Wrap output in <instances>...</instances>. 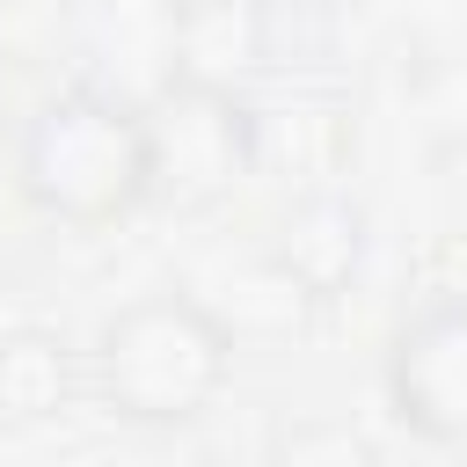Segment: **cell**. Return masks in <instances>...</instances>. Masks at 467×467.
Listing matches in <instances>:
<instances>
[{
    "label": "cell",
    "mask_w": 467,
    "mask_h": 467,
    "mask_svg": "<svg viewBox=\"0 0 467 467\" xmlns=\"http://www.w3.org/2000/svg\"><path fill=\"white\" fill-rule=\"evenodd\" d=\"M234 350H241V336L212 299L146 292V299H131L102 321V336L88 350V379H95V401L117 423L182 431L226 394Z\"/></svg>",
    "instance_id": "6da1fadb"
},
{
    "label": "cell",
    "mask_w": 467,
    "mask_h": 467,
    "mask_svg": "<svg viewBox=\"0 0 467 467\" xmlns=\"http://www.w3.org/2000/svg\"><path fill=\"white\" fill-rule=\"evenodd\" d=\"M15 182L22 197L80 234H102L146 204V109L80 80L58 88L15 146Z\"/></svg>",
    "instance_id": "7a4b0ae2"
},
{
    "label": "cell",
    "mask_w": 467,
    "mask_h": 467,
    "mask_svg": "<svg viewBox=\"0 0 467 467\" xmlns=\"http://www.w3.org/2000/svg\"><path fill=\"white\" fill-rule=\"evenodd\" d=\"M146 109V204H168L182 219H204L234 204V190L263 168V117L255 95L168 80Z\"/></svg>",
    "instance_id": "3957f363"
},
{
    "label": "cell",
    "mask_w": 467,
    "mask_h": 467,
    "mask_svg": "<svg viewBox=\"0 0 467 467\" xmlns=\"http://www.w3.org/2000/svg\"><path fill=\"white\" fill-rule=\"evenodd\" d=\"M387 409L409 438L460 452L467 445V292L416 306L387 343Z\"/></svg>",
    "instance_id": "277c9868"
},
{
    "label": "cell",
    "mask_w": 467,
    "mask_h": 467,
    "mask_svg": "<svg viewBox=\"0 0 467 467\" xmlns=\"http://www.w3.org/2000/svg\"><path fill=\"white\" fill-rule=\"evenodd\" d=\"M263 263L285 285H299L306 299H336L358 277V263H365V204L350 190H328V182L321 190H299L285 204Z\"/></svg>",
    "instance_id": "5b68a950"
},
{
    "label": "cell",
    "mask_w": 467,
    "mask_h": 467,
    "mask_svg": "<svg viewBox=\"0 0 467 467\" xmlns=\"http://www.w3.org/2000/svg\"><path fill=\"white\" fill-rule=\"evenodd\" d=\"M168 66H175L168 80L248 95L255 73L270 66V7L263 0H175Z\"/></svg>",
    "instance_id": "8992f818"
},
{
    "label": "cell",
    "mask_w": 467,
    "mask_h": 467,
    "mask_svg": "<svg viewBox=\"0 0 467 467\" xmlns=\"http://www.w3.org/2000/svg\"><path fill=\"white\" fill-rule=\"evenodd\" d=\"M168 29H175V0H95L88 7V58H95V88L146 102L168 88Z\"/></svg>",
    "instance_id": "52a82bcc"
},
{
    "label": "cell",
    "mask_w": 467,
    "mask_h": 467,
    "mask_svg": "<svg viewBox=\"0 0 467 467\" xmlns=\"http://www.w3.org/2000/svg\"><path fill=\"white\" fill-rule=\"evenodd\" d=\"M80 372H73V343L44 321H15L0 328V431H44L73 409Z\"/></svg>",
    "instance_id": "ba28073f"
},
{
    "label": "cell",
    "mask_w": 467,
    "mask_h": 467,
    "mask_svg": "<svg viewBox=\"0 0 467 467\" xmlns=\"http://www.w3.org/2000/svg\"><path fill=\"white\" fill-rule=\"evenodd\" d=\"M409 131L431 161H467V51H416L409 80Z\"/></svg>",
    "instance_id": "9c48e42d"
},
{
    "label": "cell",
    "mask_w": 467,
    "mask_h": 467,
    "mask_svg": "<svg viewBox=\"0 0 467 467\" xmlns=\"http://www.w3.org/2000/svg\"><path fill=\"white\" fill-rule=\"evenodd\" d=\"M321 7H358V0H321Z\"/></svg>",
    "instance_id": "30bf717a"
},
{
    "label": "cell",
    "mask_w": 467,
    "mask_h": 467,
    "mask_svg": "<svg viewBox=\"0 0 467 467\" xmlns=\"http://www.w3.org/2000/svg\"><path fill=\"white\" fill-rule=\"evenodd\" d=\"M0 7H15V0H0Z\"/></svg>",
    "instance_id": "8fae6325"
}]
</instances>
